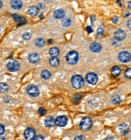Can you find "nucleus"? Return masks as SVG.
<instances>
[{"label":"nucleus","mask_w":131,"mask_h":140,"mask_svg":"<svg viewBox=\"0 0 131 140\" xmlns=\"http://www.w3.org/2000/svg\"><path fill=\"white\" fill-rule=\"evenodd\" d=\"M29 61L32 63H37L40 61V57L37 53H32L29 55Z\"/></svg>","instance_id":"obj_14"},{"label":"nucleus","mask_w":131,"mask_h":140,"mask_svg":"<svg viewBox=\"0 0 131 140\" xmlns=\"http://www.w3.org/2000/svg\"><path fill=\"white\" fill-rule=\"evenodd\" d=\"M119 132L123 135H126L129 133V125L126 123H123L119 126Z\"/></svg>","instance_id":"obj_11"},{"label":"nucleus","mask_w":131,"mask_h":140,"mask_svg":"<svg viewBox=\"0 0 131 140\" xmlns=\"http://www.w3.org/2000/svg\"><path fill=\"white\" fill-rule=\"evenodd\" d=\"M5 132L4 126H3L2 124L0 123V135H3V133Z\"/></svg>","instance_id":"obj_34"},{"label":"nucleus","mask_w":131,"mask_h":140,"mask_svg":"<svg viewBox=\"0 0 131 140\" xmlns=\"http://www.w3.org/2000/svg\"><path fill=\"white\" fill-rule=\"evenodd\" d=\"M122 102V99H121L120 96L119 95H115L112 97V103L114 105H118V104Z\"/></svg>","instance_id":"obj_24"},{"label":"nucleus","mask_w":131,"mask_h":140,"mask_svg":"<svg viewBox=\"0 0 131 140\" xmlns=\"http://www.w3.org/2000/svg\"><path fill=\"white\" fill-rule=\"evenodd\" d=\"M26 91L29 95L32 97H37L39 95V90L36 86L34 85H30L27 87Z\"/></svg>","instance_id":"obj_4"},{"label":"nucleus","mask_w":131,"mask_h":140,"mask_svg":"<svg viewBox=\"0 0 131 140\" xmlns=\"http://www.w3.org/2000/svg\"><path fill=\"white\" fill-rule=\"evenodd\" d=\"M49 53L51 57H57L59 54V50L57 47H53L50 48Z\"/></svg>","instance_id":"obj_21"},{"label":"nucleus","mask_w":131,"mask_h":140,"mask_svg":"<svg viewBox=\"0 0 131 140\" xmlns=\"http://www.w3.org/2000/svg\"><path fill=\"white\" fill-rule=\"evenodd\" d=\"M86 30L88 32V33H92L93 31L92 27H91V26H87V27H86Z\"/></svg>","instance_id":"obj_36"},{"label":"nucleus","mask_w":131,"mask_h":140,"mask_svg":"<svg viewBox=\"0 0 131 140\" xmlns=\"http://www.w3.org/2000/svg\"><path fill=\"white\" fill-rule=\"evenodd\" d=\"M119 18L118 17H114V18H113L112 19V22L113 23H117L118 22V21H119Z\"/></svg>","instance_id":"obj_37"},{"label":"nucleus","mask_w":131,"mask_h":140,"mask_svg":"<svg viewBox=\"0 0 131 140\" xmlns=\"http://www.w3.org/2000/svg\"><path fill=\"white\" fill-rule=\"evenodd\" d=\"M38 113L41 116H44V115L46 114V110L44 109L43 107H39L38 109Z\"/></svg>","instance_id":"obj_28"},{"label":"nucleus","mask_w":131,"mask_h":140,"mask_svg":"<svg viewBox=\"0 0 131 140\" xmlns=\"http://www.w3.org/2000/svg\"><path fill=\"white\" fill-rule=\"evenodd\" d=\"M74 140H86V138L83 135H77L74 138Z\"/></svg>","instance_id":"obj_32"},{"label":"nucleus","mask_w":131,"mask_h":140,"mask_svg":"<svg viewBox=\"0 0 131 140\" xmlns=\"http://www.w3.org/2000/svg\"><path fill=\"white\" fill-rule=\"evenodd\" d=\"M9 86L5 83H0V92L1 93H5L9 90Z\"/></svg>","instance_id":"obj_23"},{"label":"nucleus","mask_w":131,"mask_h":140,"mask_svg":"<svg viewBox=\"0 0 131 140\" xmlns=\"http://www.w3.org/2000/svg\"><path fill=\"white\" fill-rule=\"evenodd\" d=\"M7 69L10 72H15L17 71L19 68V63L18 62L12 60L10 61L7 64Z\"/></svg>","instance_id":"obj_5"},{"label":"nucleus","mask_w":131,"mask_h":140,"mask_svg":"<svg viewBox=\"0 0 131 140\" xmlns=\"http://www.w3.org/2000/svg\"><path fill=\"white\" fill-rule=\"evenodd\" d=\"M82 98V95L81 94H75L73 98V100L74 103H76V104L79 103L80 101H81Z\"/></svg>","instance_id":"obj_26"},{"label":"nucleus","mask_w":131,"mask_h":140,"mask_svg":"<svg viewBox=\"0 0 131 140\" xmlns=\"http://www.w3.org/2000/svg\"><path fill=\"white\" fill-rule=\"evenodd\" d=\"M128 24H127V25L129 26V29H130V20H129V21Z\"/></svg>","instance_id":"obj_39"},{"label":"nucleus","mask_w":131,"mask_h":140,"mask_svg":"<svg viewBox=\"0 0 131 140\" xmlns=\"http://www.w3.org/2000/svg\"><path fill=\"white\" fill-rule=\"evenodd\" d=\"M129 10L131 9V8H130V1H129Z\"/></svg>","instance_id":"obj_41"},{"label":"nucleus","mask_w":131,"mask_h":140,"mask_svg":"<svg viewBox=\"0 0 131 140\" xmlns=\"http://www.w3.org/2000/svg\"><path fill=\"white\" fill-rule=\"evenodd\" d=\"M10 4L13 9L15 10H19L22 7V1H19V0H13V1H11Z\"/></svg>","instance_id":"obj_16"},{"label":"nucleus","mask_w":131,"mask_h":140,"mask_svg":"<svg viewBox=\"0 0 131 140\" xmlns=\"http://www.w3.org/2000/svg\"><path fill=\"white\" fill-rule=\"evenodd\" d=\"M126 37V33L122 29H119L114 33V38L118 41L124 40Z\"/></svg>","instance_id":"obj_10"},{"label":"nucleus","mask_w":131,"mask_h":140,"mask_svg":"<svg viewBox=\"0 0 131 140\" xmlns=\"http://www.w3.org/2000/svg\"><path fill=\"white\" fill-rule=\"evenodd\" d=\"M89 48L93 53H99L101 50V45L98 42H93L90 45Z\"/></svg>","instance_id":"obj_12"},{"label":"nucleus","mask_w":131,"mask_h":140,"mask_svg":"<svg viewBox=\"0 0 131 140\" xmlns=\"http://www.w3.org/2000/svg\"><path fill=\"white\" fill-rule=\"evenodd\" d=\"M31 37V35L30 33H28V32H26V33H24L22 35V38L25 40H29L30 39Z\"/></svg>","instance_id":"obj_29"},{"label":"nucleus","mask_w":131,"mask_h":140,"mask_svg":"<svg viewBox=\"0 0 131 140\" xmlns=\"http://www.w3.org/2000/svg\"><path fill=\"white\" fill-rule=\"evenodd\" d=\"M79 126L82 131H89L93 126L92 120L89 117H85L81 120Z\"/></svg>","instance_id":"obj_2"},{"label":"nucleus","mask_w":131,"mask_h":140,"mask_svg":"<svg viewBox=\"0 0 131 140\" xmlns=\"http://www.w3.org/2000/svg\"><path fill=\"white\" fill-rule=\"evenodd\" d=\"M53 16L56 19H62L65 16V12L63 9H58L53 13Z\"/></svg>","instance_id":"obj_15"},{"label":"nucleus","mask_w":131,"mask_h":140,"mask_svg":"<svg viewBox=\"0 0 131 140\" xmlns=\"http://www.w3.org/2000/svg\"><path fill=\"white\" fill-rule=\"evenodd\" d=\"M111 74L112 76L117 77L119 76L121 74V69L119 66H113L111 69Z\"/></svg>","instance_id":"obj_18"},{"label":"nucleus","mask_w":131,"mask_h":140,"mask_svg":"<svg viewBox=\"0 0 131 140\" xmlns=\"http://www.w3.org/2000/svg\"><path fill=\"white\" fill-rule=\"evenodd\" d=\"M55 124L59 127H64L67 125L68 123V118L65 115L59 116L56 118Z\"/></svg>","instance_id":"obj_7"},{"label":"nucleus","mask_w":131,"mask_h":140,"mask_svg":"<svg viewBox=\"0 0 131 140\" xmlns=\"http://www.w3.org/2000/svg\"><path fill=\"white\" fill-rule=\"evenodd\" d=\"M86 80L89 84L94 85L98 82V77L94 73H89L86 74Z\"/></svg>","instance_id":"obj_8"},{"label":"nucleus","mask_w":131,"mask_h":140,"mask_svg":"<svg viewBox=\"0 0 131 140\" xmlns=\"http://www.w3.org/2000/svg\"><path fill=\"white\" fill-rule=\"evenodd\" d=\"M67 62L71 65H75L78 61V54L77 51H71L67 53L66 56Z\"/></svg>","instance_id":"obj_3"},{"label":"nucleus","mask_w":131,"mask_h":140,"mask_svg":"<svg viewBox=\"0 0 131 140\" xmlns=\"http://www.w3.org/2000/svg\"><path fill=\"white\" fill-rule=\"evenodd\" d=\"M40 17V18H41V19H43V18H44L43 15H42V14H41L40 17Z\"/></svg>","instance_id":"obj_40"},{"label":"nucleus","mask_w":131,"mask_h":140,"mask_svg":"<svg viewBox=\"0 0 131 140\" xmlns=\"http://www.w3.org/2000/svg\"><path fill=\"white\" fill-rule=\"evenodd\" d=\"M12 17H13V18L14 19V20L16 21V22H20V24H19L18 26L24 25V24L26 22L25 19L23 17L19 16L18 14H16V13L12 14Z\"/></svg>","instance_id":"obj_17"},{"label":"nucleus","mask_w":131,"mask_h":140,"mask_svg":"<svg viewBox=\"0 0 131 140\" xmlns=\"http://www.w3.org/2000/svg\"><path fill=\"white\" fill-rule=\"evenodd\" d=\"M125 76L127 78H129V79H130V75H131V69L130 68H127V69L125 71Z\"/></svg>","instance_id":"obj_31"},{"label":"nucleus","mask_w":131,"mask_h":140,"mask_svg":"<svg viewBox=\"0 0 131 140\" xmlns=\"http://www.w3.org/2000/svg\"><path fill=\"white\" fill-rule=\"evenodd\" d=\"M45 44V41L43 38H41V37H39V38L36 39V40H35L36 45L39 47H42L44 46Z\"/></svg>","instance_id":"obj_25"},{"label":"nucleus","mask_w":131,"mask_h":140,"mask_svg":"<svg viewBox=\"0 0 131 140\" xmlns=\"http://www.w3.org/2000/svg\"><path fill=\"white\" fill-rule=\"evenodd\" d=\"M0 31H1V27H0Z\"/></svg>","instance_id":"obj_44"},{"label":"nucleus","mask_w":131,"mask_h":140,"mask_svg":"<svg viewBox=\"0 0 131 140\" xmlns=\"http://www.w3.org/2000/svg\"><path fill=\"white\" fill-rule=\"evenodd\" d=\"M55 119L53 117L49 116L47 117L46 119L44 121V124H45V126L47 127V128H52L55 126Z\"/></svg>","instance_id":"obj_13"},{"label":"nucleus","mask_w":131,"mask_h":140,"mask_svg":"<svg viewBox=\"0 0 131 140\" xmlns=\"http://www.w3.org/2000/svg\"><path fill=\"white\" fill-rule=\"evenodd\" d=\"M51 73L48 70L44 69L41 72V77L44 79L48 80L51 77Z\"/></svg>","instance_id":"obj_22"},{"label":"nucleus","mask_w":131,"mask_h":140,"mask_svg":"<svg viewBox=\"0 0 131 140\" xmlns=\"http://www.w3.org/2000/svg\"><path fill=\"white\" fill-rule=\"evenodd\" d=\"M2 6H3V4H2V2H1V1H0V9H1V7H2Z\"/></svg>","instance_id":"obj_42"},{"label":"nucleus","mask_w":131,"mask_h":140,"mask_svg":"<svg viewBox=\"0 0 131 140\" xmlns=\"http://www.w3.org/2000/svg\"><path fill=\"white\" fill-rule=\"evenodd\" d=\"M45 5L43 3H39L38 4H37V8H38V9H43L45 8Z\"/></svg>","instance_id":"obj_35"},{"label":"nucleus","mask_w":131,"mask_h":140,"mask_svg":"<svg viewBox=\"0 0 131 140\" xmlns=\"http://www.w3.org/2000/svg\"><path fill=\"white\" fill-rule=\"evenodd\" d=\"M28 12H29V13L30 16H32V17H35V16H36L38 14L39 9L36 6H31V7H29Z\"/></svg>","instance_id":"obj_20"},{"label":"nucleus","mask_w":131,"mask_h":140,"mask_svg":"<svg viewBox=\"0 0 131 140\" xmlns=\"http://www.w3.org/2000/svg\"><path fill=\"white\" fill-rule=\"evenodd\" d=\"M62 24L64 27H69L71 24V20L68 18H65L62 19Z\"/></svg>","instance_id":"obj_27"},{"label":"nucleus","mask_w":131,"mask_h":140,"mask_svg":"<svg viewBox=\"0 0 131 140\" xmlns=\"http://www.w3.org/2000/svg\"><path fill=\"white\" fill-rule=\"evenodd\" d=\"M0 140H6V136L3 135H0Z\"/></svg>","instance_id":"obj_38"},{"label":"nucleus","mask_w":131,"mask_h":140,"mask_svg":"<svg viewBox=\"0 0 131 140\" xmlns=\"http://www.w3.org/2000/svg\"><path fill=\"white\" fill-rule=\"evenodd\" d=\"M49 63L51 66H53V67H57L59 65V60L58 59V58H57V57H51L49 60Z\"/></svg>","instance_id":"obj_19"},{"label":"nucleus","mask_w":131,"mask_h":140,"mask_svg":"<svg viewBox=\"0 0 131 140\" xmlns=\"http://www.w3.org/2000/svg\"><path fill=\"white\" fill-rule=\"evenodd\" d=\"M103 34V29L102 27H99L97 29V36H102Z\"/></svg>","instance_id":"obj_30"},{"label":"nucleus","mask_w":131,"mask_h":140,"mask_svg":"<svg viewBox=\"0 0 131 140\" xmlns=\"http://www.w3.org/2000/svg\"><path fill=\"white\" fill-rule=\"evenodd\" d=\"M24 137L26 140H33L36 136L35 131L32 128H28L24 132Z\"/></svg>","instance_id":"obj_9"},{"label":"nucleus","mask_w":131,"mask_h":140,"mask_svg":"<svg viewBox=\"0 0 131 140\" xmlns=\"http://www.w3.org/2000/svg\"><path fill=\"white\" fill-rule=\"evenodd\" d=\"M33 140H44V138L41 135H38L35 136V137Z\"/></svg>","instance_id":"obj_33"},{"label":"nucleus","mask_w":131,"mask_h":140,"mask_svg":"<svg viewBox=\"0 0 131 140\" xmlns=\"http://www.w3.org/2000/svg\"><path fill=\"white\" fill-rule=\"evenodd\" d=\"M72 86L76 89H79L84 85V79L80 75H74L71 79Z\"/></svg>","instance_id":"obj_1"},{"label":"nucleus","mask_w":131,"mask_h":140,"mask_svg":"<svg viewBox=\"0 0 131 140\" xmlns=\"http://www.w3.org/2000/svg\"><path fill=\"white\" fill-rule=\"evenodd\" d=\"M48 43H50V44L52 43V42H53V40H52V39L51 40H48Z\"/></svg>","instance_id":"obj_43"},{"label":"nucleus","mask_w":131,"mask_h":140,"mask_svg":"<svg viewBox=\"0 0 131 140\" xmlns=\"http://www.w3.org/2000/svg\"><path fill=\"white\" fill-rule=\"evenodd\" d=\"M118 58L122 62L126 63L130 61V54L127 51H122L118 55Z\"/></svg>","instance_id":"obj_6"}]
</instances>
